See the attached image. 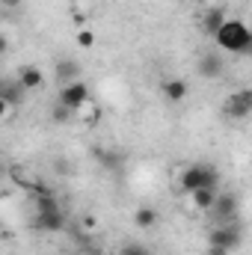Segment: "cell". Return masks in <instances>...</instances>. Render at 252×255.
<instances>
[{"mask_svg":"<svg viewBox=\"0 0 252 255\" xmlns=\"http://www.w3.org/2000/svg\"><path fill=\"white\" fill-rule=\"evenodd\" d=\"M217 48L223 54H250L252 51V30L241 18H226V24L214 36Z\"/></svg>","mask_w":252,"mask_h":255,"instance_id":"cell-1","label":"cell"},{"mask_svg":"<svg viewBox=\"0 0 252 255\" xmlns=\"http://www.w3.org/2000/svg\"><path fill=\"white\" fill-rule=\"evenodd\" d=\"M57 104H60V107H65L68 113H77V110L89 107V104H92V92H89L86 80L80 77V80L63 83V86H60V95H57Z\"/></svg>","mask_w":252,"mask_h":255,"instance_id":"cell-2","label":"cell"},{"mask_svg":"<svg viewBox=\"0 0 252 255\" xmlns=\"http://www.w3.org/2000/svg\"><path fill=\"white\" fill-rule=\"evenodd\" d=\"M181 190H202V187H217L220 184V172L211 166V163H193V166H187L184 172H181Z\"/></svg>","mask_w":252,"mask_h":255,"instance_id":"cell-3","label":"cell"},{"mask_svg":"<svg viewBox=\"0 0 252 255\" xmlns=\"http://www.w3.org/2000/svg\"><path fill=\"white\" fill-rule=\"evenodd\" d=\"M241 244H244V232L238 223H220L208 232V247H214V250L235 253V250H241Z\"/></svg>","mask_w":252,"mask_h":255,"instance_id":"cell-4","label":"cell"},{"mask_svg":"<svg viewBox=\"0 0 252 255\" xmlns=\"http://www.w3.org/2000/svg\"><path fill=\"white\" fill-rule=\"evenodd\" d=\"M223 113L229 119H247L252 113V89H238L223 101Z\"/></svg>","mask_w":252,"mask_h":255,"instance_id":"cell-5","label":"cell"},{"mask_svg":"<svg viewBox=\"0 0 252 255\" xmlns=\"http://www.w3.org/2000/svg\"><path fill=\"white\" fill-rule=\"evenodd\" d=\"M211 211H214V217H217L220 223H235V220H238V211H241V199H238L235 193H223V196L217 193Z\"/></svg>","mask_w":252,"mask_h":255,"instance_id":"cell-6","label":"cell"},{"mask_svg":"<svg viewBox=\"0 0 252 255\" xmlns=\"http://www.w3.org/2000/svg\"><path fill=\"white\" fill-rule=\"evenodd\" d=\"M196 71H199L205 80H217V77L226 71V60H223L217 51H208V54H202V57H199V63H196Z\"/></svg>","mask_w":252,"mask_h":255,"instance_id":"cell-7","label":"cell"},{"mask_svg":"<svg viewBox=\"0 0 252 255\" xmlns=\"http://www.w3.org/2000/svg\"><path fill=\"white\" fill-rule=\"evenodd\" d=\"M33 226H36L39 232H63L65 217H63V211H60V208H54V211H36Z\"/></svg>","mask_w":252,"mask_h":255,"instance_id":"cell-8","label":"cell"},{"mask_svg":"<svg viewBox=\"0 0 252 255\" xmlns=\"http://www.w3.org/2000/svg\"><path fill=\"white\" fill-rule=\"evenodd\" d=\"M42 86H45V71L39 65H24L18 71V89L33 92V89H42Z\"/></svg>","mask_w":252,"mask_h":255,"instance_id":"cell-9","label":"cell"},{"mask_svg":"<svg viewBox=\"0 0 252 255\" xmlns=\"http://www.w3.org/2000/svg\"><path fill=\"white\" fill-rule=\"evenodd\" d=\"M160 89H163V98L172 101V104H181V101L190 95V83L187 80H181V77H166Z\"/></svg>","mask_w":252,"mask_h":255,"instance_id":"cell-10","label":"cell"},{"mask_svg":"<svg viewBox=\"0 0 252 255\" xmlns=\"http://www.w3.org/2000/svg\"><path fill=\"white\" fill-rule=\"evenodd\" d=\"M226 18H229V15H226V9H223V6H211V9H205V15H202V33L214 39V36H217V30L226 24Z\"/></svg>","mask_w":252,"mask_h":255,"instance_id":"cell-11","label":"cell"},{"mask_svg":"<svg viewBox=\"0 0 252 255\" xmlns=\"http://www.w3.org/2000/svg\"><path fill=\"white\" fill-rule=\"evenodd\" d=\"M133 223H136V229H154L160 223V214H157V208L142 205V208L133 211Z\"/></svg>","mask_w":252,"mask_h":255,"instance_id":"cell-12","label":"cell"},{"mask_svg":"<svg viewBox=\"0 0 252 255\" xmlns=\"http://www.w3.org/2000/svg\"><path fill=\"white\" fill-rule=\"evenodd\" d=\"M80 63H74V60H60L57 63V80H60V86L63 83H71V80H80Z\"/></svg>","mask_w":252,"mask_h":255,"instance_id":"cell-13","label":"cell"},{"mask_svg":"<svg viewBox=\"0 0 252 255\" xmlns=\"http://www.w3.org/2000/svg\"><path fill=\"white\" fill-rule=\"evenodd\" d=\"M190 196H193L190 202H193L196 211H211V205L217 199V187H202V190H193Z\"/></svg>","mask_w":252,"mask_h":255,"instance_id":"cell-14","label":"cell"},{"mask_svg":"<svg viewBox=\"0 0 252 255\" xmlns=\"http://www.w3.org/2000/svg\"><path fill=\"white\" fill-rule=\"evenodd\" d=\"M33 205H36V211H54V208H60V205H57V199H54L51 193H45V190H36Z\"/></svg>","mask_w":252,"mask_h":255,"instance_id":"cell-15","label":"cell"},{"mask_svg":"<svg viewBox=\"0 0 252 255\" xmlns=\"http://www.w3.org/2000/svg\"><path fill=\"white\" fill-rule=\"evenodd\" d=\"M95 157H98V160H101L107 169H119V154H113V151L107 154L104 148H95Z\"/></svg>","mask_w":252,"mask_h":255,"instance_id":"cell-16","label":"cell"},{"mask_svg":"<svg viewBox=\"0 0 252 255\" xmlns=\"http://www.w3.org/2000/svg\"><path fill=\"white\" fill-rule=\"evenodd\" d=\"M77 45H80V48H92V45H95V33H92V30H80V33H77Z\"/></svg>","mask_w":252,"mask_h":255,"instance_id":"cell-17","label":"cell"},{"mask_svg":"<svg viewBox=\"0 0 252 255\" xmlns=\"http://www.w3.org/2000/svg\"><path fill=\"white\" fill-rule=\"evenodd\" d=\"M119 255H148V250H145L142 244H125V247L119 250Z\"/></svg>","mask_w":252,"mask_h":255,"instance_id":"cell-18","label":"cell"},{"mask_svg":"<svg viewBox=\"0 0 252 255\" xmlns=\"http://www.w3.org/2000/svg\"><path fill=\"white\" fill-rule=\"evenodd\" d=\"M9 98H3V92H0V119H6V113H9Z\"/></svg>","mask_w":252,"mask_h":255,"instance_id":"cell-19","label":"cell"},{"mask_svg":"<svg viewBox=\"0 0 252 255\" xmlns=\"http://www.w3.org/2000/svg\"><path fill=\"white\" fill-rule=\"evenodd\" d=\"M6 51H9V39L0 33V57H6Z\"/></svg>","mask_w":252,"mask_h":255,"instance_id":"cell-20","label":"cell"},{"mask_svg":"<svg viewBox=\"0 0 252 255\" xmlns=\"http://www.w3.org/2000/svg\"><path fill=\"white\" fill-rule=\"evenodd\" d=\"M65 116H68V110H65V107H60V104H57V110H54V119L60 122V119H65Z\"/></svg>","mask_w":252,"mask_h":255,"instance_id":"cell-21","label":"cell"},{"mask_svg":"<svg viewBox=\"0 0 252 255\" xmlns=\"http://www.w3.org/2000/svg\"><path fill=\"white\" fill-rule=\"evenodd\" d=\"M208 255H229V253H223V250H214V247H208Z\"/></svg>","mask_w":252,"mask_h":255,"instance_id":"cell-22","label":"cell"},{"mask_svg":"<svg viewBox=\"0 0 252 255\" xmlns=\"http://www.w3.org/2000/svg\"><path fill=\"white\" fill-rule=\"evenodd\" d=\"M6 3H9V6H18V3H21V0H6Z\"/></svg>","mask_w":252,"mask_h":255,"instance_id":"cell-23","label":"cell"},{"mask_svg":"<svg viewBox=\"0 0 252 255\" xmlns=\"http://www.w3.org/2000/svg\"><path fill=\"white\" fill-rule=\"evenodd\" d=\"M0 92H3V83H0Z\"/></svg>","mask_w":252,"mask_h":255,"instance_id":"cell-24","label":"cell"},{"mask_svg":"<svg viewBox=\"0 0 252 255\" xmlns=\"http://www.w3.org/2000/svg\"><path fill=\"white\" fill-rule=\"evenodd\" d=\"M0 229H3V220H0Z\"/></svg>","mask_w":252,"mask_h":255,"instance_id":"cell-25","label":"cell"},{"mask_svg":"<svg viewBox=\"0 0 252 255\" xmlns=\"http://www.w3.org/2000/svg\"><path fill=\"white\" fill-rule=\"evenodd\" d=\"M0 172H3V163H0Z\"/></svg>","mask_w":252,"mask_h":255,"instance_id":"cell-26","label":"cell"}]
</instances>
